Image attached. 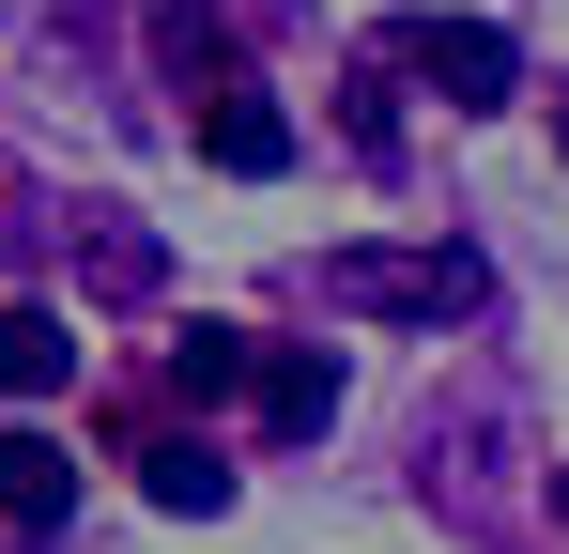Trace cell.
Segmentation results:
<instances>
[{"label":"cell","instance_id":"cell-1","mask_svg":"<svg viewBox=\"0 0 569 554\" xmlns=\"http://www.w3.org/2000/svg\"><path fill=\"white\" fill-rule=\"evenodd\" d=\"M477 293V247H323V308H355V324H462Z\"/></svg>","mask_w":569,"mask_h":554},{"label":"cell","instance_id":"cell-4","mask_svg":"<svg viewBox=\"0 0 569 554\" xmlns=\"http://www.w3.org/2000/svg\"><path fill=\"white\" fill-rule=\"evenodd\" d=\"M62 508H78V447L16 416V432H0V524H16V540H47Z\"/></svg>","mask_w":569,"mask_h":554},{"label":"cell","instance_id":"cell-7","mask_svg":"<svg viewBox=\"0 0 569 554\" xmlns=\"http://www.w3.org/2000/svg\"><path fill=\"white\" fill-rule=\"evenodd\" d=\"M78 385V324L62 308H0V400H62Z\"/></svg>","mask_w":569,"mask_h":554},{"label":"cell","instance_id":"cell-11","mask_svg":"<svg viewBox=\"0 0 569 554\" xmlns=\"http://www.w3.org/2000/svg\"><path fill=\"white\" fill-rule=\"evenodd\" d=\"M555 524H569V462H555Z\"/></svg>","mask_w":569,"mask_h":554},{"label":"cell","instance_id":"cell-5","mask_svg":"<svg viewBox=\"0 0 569 554\" xmlns=\"http://www.w3.org/2000/svg\"><path fill=\"white\" fill-rule=\"evenodd\" d=\"M247 400H262V432H278V447H308V432L339 416V355H323V339H278V355L247 369Z\"/></svg>","mask_w":569,"mask_h":554},{"label":"cell","instance_id":"cell-12","mask_svg":"<svg viewBox=\"0 0 569 554\" xmlns=\"http://www.w3.org/2000/svg\"><path fill=\"white\" fill-rule=\"evenodd\" d=\"M555 155H569V108H555Z\"/></svg>","mask_w":569,"mask_h":554},{"label":"cell","instance_id":"cell-10","mask_svg":"<svg viewBox=\"0 0 569 554\" xmlns=\"http://www.w3.org/2000/svg\"><path fill=\"white\" fill-rule=\"evenodd\" d=\"M78 231H93V277H108V293H154V231H139V216H78Z\"/></svg>","mask_w":569,"mask_h":554},{"label":"cell","instance_id":"cell-9","mask_svg":"<svg viewBox=\"0 0 569 554\" xmlns=\"http://www.w3.org/2000/svg\"><path fill=\"white\" fill-rule=\"evenodd\" d=\"M247 369H262L247 324H186V339H170V400H247Z\"/></svg>","mask_w":569,"mask_h":554},{"label":"cell","instance_id":"cell-8","mask_svg":"<svg viewBox=\"0 0 569 554\" xmlns=\"http://www.w3.org/2000/svg\"><path fill=\"white\" fill-rule=\"evenodd\" d=\"M154 62H170V92L247 78V62H231V16H216V0H154Z\"/></svg>","mask_w":569,"mask_h":554},{"label":"cell","instance_id":"cell-6","mask_svg":"<svg viewBox=\"0 0 569 554\" xmlns=\"http://www.w3.org/2000/svg\"><path fill=\"white\" fill-rule=\"evenodd\" d=\"M139 493H154V508H170V524H216V508H231V462L216 447H186V432H139Z\"/></svg>","mask_w":569,"mask_h":554},{"label":"cell","instance_id":"cell-2","mask_svg":"<svg viewBox=\"0 0 569 554\" xmlns=\"http://www.w3.org/2000/svg\"><path fill=\"white\" fill-rule=\"evenodd\" d=\"M385 62H400V78H431L447 108H508V92H523V47H508L492 16H400V31H385Z\"/></svg>","mask_w":569,"mask_h":554},{"label":"cell","instance_id":"cell-3","mask_svg":"<svg viewBox=\"0 0 569 554\" xmlns=\"http://www.w3.org/2000/svg\"><path fill=\"white\" fill-rule=\"evenodd\" d=\"M186 123H200V155H216V170H247V185H278V170H292V108H278L262 78L186 92Z\"/></svg>","mask_w":569,"mask_h":554}]
</instances>
